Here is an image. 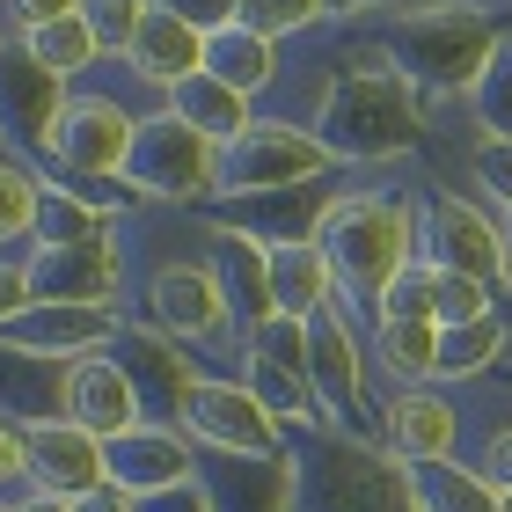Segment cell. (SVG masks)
<instances>
[{
  "label": "cell",
  "instance_id": "cell-1",
  "mask_svg": "<svg viewBox=\"0 0 512 512\" xmlns=\"http://www.w3.org/2000/svg\"><path fill=\"white\" fill-rule=\"evenodd\" d=\"M315 139L337 161H395L425 147V88L388 59L381 37L344 44L330 88H322V118Z\"/></svg>",
  "mask_w": 512,
  "mask_h": 512
},
{
  "label": "cell",
  "instance_id": "cell-2",
  "mask_svg": "<svg viewBox=\"0 0 512 512\" xmlns=\"http://www.w3.org/2000/svg\"><path fill=\"white\" fill-rule=\"evenodd\" d=\"M322 256L337 271L344 308H374L388 293V278L417 256V191H337L330 213L315 227Z\"/></svg>",
  "mask_w": 512,
  "mask_h": 512
},
{
  "label": "cell",
  "instance_id": "cell-3",
  "mask_svg": "<svg viewBox=\"0 0 512 512\" xmlns=\"http://www.w3.org/2000/svg\"><path fill=\"white\" fill-rule=\"evenodd\" d=\"M374 37L388 44V59L425 88V103L432 96H469L476 74L491 66V52L505 44L498 22L476 15V8H461V0H417V8H395V15H381Z\"/></svg>",
  "mask_w": 512,
  "mask_h": 512
},
{
  "label": "cell",
  "instance_id": "cell-4",
  "mask_svg": "<svg viewBox=\"0 0 512 512\" xmlns=\"http://www.w3.org/2000/svg\"><path fill=\"white\" fill-rule=\"evenodd\" d=\"M132 132H139V118H132L118 96L66 88L59 110H52V125H44V139H37L30 154H37L52 176H125Z\"/></svg>",
  "mask_w": 512,
  "mask_h": 512
},
{
  "label": "cell",
  "instance_id": "cell-5",
  "mask_svg": "<svg viewBox=\"0 0 512 512\" xmlns=\"http://www.w3.org/2000/svg\"><path fill=\"white\" fill-rule=\"evenodd\" d=\"M337 169L344 161L315 139V125H293V118H249L220 147V191L227 198L286 191V183H315V176H337Z\"/></svg>",
  "mask_w": 512,
  "mask_h": 512
},
{
  "label": "cell",
  "instance_id": "cell-6",
  "mask_svg": "<svg viewBox=\"0 0 512 512\" xmlns=\"http://www.w3.org/2000/svg\"><path fill=\"white\" fill-rule=\"evenodd\" d=\"M417 256L439 264V271L483 278V286H505L512 278L505 220L483 213V205L461 198V191H417Z\"/></svg>",
  "mask_w": 512,
  "mask_h": 512
},
{
  "label": "cell",
  "instance_id": "cell-7",
  "mask_svg": "<svg viewBox=\"0 0 512 512\" xmlns=\"http://www.w3.org/2000/svg\"><path fill=\"white\" fill-rule=\"evenodd\" d=\"M125 183L139 198H176V205H205L220 191V139H205L176 118V110H154L132 132V161Z\"/></svg>",
  "mask_w": 512,
  "mask_h": 512
},
{
  "label": "cell",
  "instance_id": "cell-8",
  "mask_svg": "<svg viewBox=\"0 0 512 512\" xmlns=\"http://www.w3.org/2000/svg\"><path fill=\"white\" fill-rule=\"evenodd\" d=\"M176 425L191 432V447H205V454H249V461L293 454V432L278 425L242 381H227V374H198V388L183 395Z\"/></svg>",
  "mask_w": 512,
  "mask_h": 512
},
{
  "label": "cell",
  "instance_id": "cell-9",
  "mask_svg": "<svg viewBox=\"0 0 512 512\" xmlns=\"http://www.w3.org/2000/svg\"><path fill=\"white\" fill-rule=\"evenodd\" d=\"M22 271H30V300H74V308H110L125 286V249L118 235L96 242H30L22 256Z\"/></svg>",
  "mask_w": 512,
  "mask_h": 512
},
{
  "label": "cell",
  "instance_id": "cell-10",
  "mask_svg": "<svg viewBox=\"0 0 512 512\" xmlns=\"http://www.w3.org/2000/svg\"><path fill=\"white\" fill-rule=\"evenodd\" d=\"M118 308H74V300H30L15 322H0V352H22V359H59L74 366L88 352H110L118 344Z\"/></svg>",
  "mask_w": 512,
  "mask_h": 512
},
{
  "label": "cell",
  "instance_id": "cell-11",
  "mask_svg": "<svg viewBox=\"0 0 512 512\" xmlns=\"http://www.w3.org/2000/svg\"><path fill=\"white\" fill-rule=\"evenodd\" d=\"M147 322H154V330H169V337H183V344H213V337H235L213 256H198V264H183V256L154 264V278H147Z\"/></svg>",
  "mask_w": 512,
  "mask_h": 512
},
{
  "label": "cell",
  "instance_id": "cell-12",
  "mask_svg": "<svg viewBox=\"0 0 512 512\" xmlns=\"http://www.w3.org/2000/svg\"><path fill=\"white\" fill-rule=\"evenodd\" d=\"M308 381L330 410V425H366V366H359V315L330 300L322 315H308Z\"/></svg>",
  "mask_w": 512,
  "mask_h": 512
},
{
  "label": "cell",
  "instance_id": "cell-13",
  "mask_svg": "<svg viewBox=\"0 0 512 512\" xmlns=\"http://www.w3.org/2000/svg\"><path fill=\"white\" fill-rule=\"evenodd\" d=\"M191 344L169 337V330H154V322H125L118 344H110V359L125 366V381L139 388V410L161 417V425H176L183 417V395L198 388V366L183 359Z\"/></svg>",
  "mask_w": 512,
  "mask_h": 512
},
{
  "label": "cell",
  "instance_id": "cell-14",
  "mask_svg": "<svg viewBox=\"0 0 512 512\" xmlns=\"http://www.w3.org/2000/svg\"><path fill=\"white\" fill-rule=\"evenodd\" d=\"M330 176L315 183H286V191H249V198H220L213 205V227H227V235H249V242H315L322 213H330Z\"/></svg>",
  "mask_w": 512,
  "mask_h": 512
},
{
  "label": "cell",
  "instance_id": "cell-15",
  "mask_svg": "<svg viewBox=\"0 0 512 512\" xmlns=\"http://www.w3.org/2000/svg\"><path fill=\"white\" fill-rule=\"evenodd\" d=\"M103 469H110V483H118V491L154 498V491H169V483L198 476V447H191V432H183V425L139 417L132 432L103 439Z\"/></svg>",
  "mask_w": 512,
  "mask_h": 512
},
{
  "label": "cell",
  "instance_id": "cell-16",
  "mask_svg": "<svg viewBox=\"0 0 512 512\" xmlns=\"http://www.w3.org/2000/svg\"><path fill=\"white\" fill-rule=\"evenodd\" d=\"M22 476H30V491L81 498V491H96V483H110L103 439L81 432L74 417H37V425H22Z\"/></svg>",
  "mask_w": 512,
  "mask_h": 512
},
{
  "label": "cell",
  "instance_id": "cell-17",
  "mask_svg": "<svg viewBox=\"0 0 512 512\" xmlns=\"http://www.w3.org/2000/svg\"><path fill=\"white\" fill-rule=\"evenodd\" d=\"M381 439H388V461H403V469H417V461H454V447H461V410L432 381L425 388H388Z\"/></svg>",
  "mask_w": 512,
  "mask_h": 512
},
{
  "label": "cell",
  "instance_id": "cell-18",
  "mask_svg": "<svg viewBox=\"0 0 512 512\" xmlns=\"http://www.w3.org/2000/svg\"><path fill=\"white\" fill-rule=\"evenodd\" d=\"M66 417H74L81 432H96V439H118V432H132L147 410H139V388L125 381L118 359H110V352H88V359L66 366Z\"/></svg>",
  "mask_w": 512,
  "mask_h": 512
},
{
  "label": "cell",
  "instance_id": "cell-19",
  "mask_svg": "<svg viewBox=\"0 0 512 512\" xmlns=\"http://www.w3.org/2000/svg\"><path fill=\"white\" fill-rule=\"evenodd\" d=\"M213 271H220V293H227V322L235 337H249L256 322H271V249L249 242V235H213Z\"/></svg>",
  "mask_w": 512,
  "mask_h": 512
},
{
  "label": "cell",
  "instance_id": "cell-20",
  "mask_svg": "<svg viewBox=\"0 0 512 512\" xmlns=\"http://www.w3.org/2000/svg\"><path fill=\"white\" fill-rule=\"evenodd\" d=\"M125 59H132L139 81H154L161 96H169L183 74H198V66H205V30H191L176 8H161V0H154V15L139 22V37H132Z\"/></svg>",
  "mask_w": 512,
  "mask_h": 512
},
{
  "label": "cell",
  "instance_id": "cell-21",
  "mask_svg": "<svg viewBox=\"0 0 512 512\" xmlns=\"http://www.w3.org/2000/svg\"><path fill=\"white\" fill-rule=\"evenodd\" d=\"M59 96H66V88L44 74V66L22 52V44H15V52L0 44V125H8V139L37 147L44 125H52V110H59Z\"/></svg>",
  "mask_w": 512,
  "mask_h": 512
},
{
  "label": "cell",
  "instance_id": "cell-22",
  "mask_svg": "<svg viewBox=\"0 0 512 512\" xmlns=\"http://www.w3.org/2000/svg\"><path fill=\"white\" fill-rule=\"evenodd\" d=\"M337 300V271L330 256H322V242H278L271 249V308L278 315H322Z\"/></svg>",
  "mask_w": 512,
  "mask_h": 512
},
{
  "label": "cell",
  "instance_id": "cell-23",
  "mask_svg": "<svg viewBox=\"0 0 512 512\" xmlns=\"http://www.w3.org/2000/svg\"><path fill=\"white\" fill-rule=\"evenodd\" d=\"M242 388H249L286 432H322V425H330V410H322L315 381L293 374V366H271V359H249V352H242Z\"/></svg>",
  "mask_w": 512,
  "mask_h": 512
},
{
  "label": "cell",
  "instance_id": "cell-24",
  "mask_svg": "<svg viewBox=\"0 0 512 512\" xmlns=\"http://www.w3.org/2000/svg\"><path fill=\"white\" fill-rule=\"evenodd\" d=\"M498 359H512L505 315H483V322H439V366H432V381H483V374H498Z\"/></svg>",
  "mask_w": 512,
  "mask_h": 512
},
{
  "label": "cell",
  "instance_id": "cell-25",
  "mask_svg": "<svg viewBox=\"0 0 512 512\" xmlns=\"http://www.w3.org/2000/svg\"><path fill=\"white\" fill-rule=\"evenodd\" d=\"M205 74L227 81L235 96H264V88L278 81V44L242 30V22H227V30L205 37Z\"/></svg>",
  "mask_w": 512,
  "mask_h": 512
},
{
  "label": "cell",
  "instance_id": "cell-26",
  "mask_svg": "<svg viewBox=\"0 0 512 512\" xmlns=\"http://www.w3.org/2000/svg\"><path fill=\"white\" fill-rule=\"evenodd\" d=\"M161 110H176V118L191 125V132L220 139V147H227V139H235V132L249 125V96H235V88H227V81H213L205 66H198V74H183V81L169 88V96H161Z\"/></svg>",
  "mask_w": 512,
  "mask_h": 512
},
{
  "label": "cell",
  "instance_id": "cell-27",
  "mask_svg": "<svg viewBox=\"0 0 512 512\" xmlns=\"http://www.w3.org/2000/svg\"><path fill=\"white\" fill-rule=\"evenodd\" d=\"M403 476H410L417 512H505L498 483H483L469 461H417V469H403Z\"/></svg>",
  "mask_w": 512,
  "mask_h": 512
},
{
  "label": "cell",
  "instance_id": "cell-28",
  "mask_svg": "<svg viewBox=\"0 0 512 512\" xmlns=\"http://www.w3.org/2000/svg\"><path fill=\"white\" fill-rule=\"evenodd\" d=\"M22 52H30L37 66H44V74H52L59 88H74V81H88V74H96V30H88V22L81 15H66V22H44V30H30V37H22Z\"/></svg>",
  "mask_w": 512,
  "mask_h": 512
},
{
  "label": "cell",
  "instance_id": "cell-29",
  "mask_svg": "<svg viewBox=\"0 0 512 512\" xmlns=\"http://www.w3.org/2000/svg\"><path fill=\"white\" fill-rule=\"evenodd\" d=\"M374 359L395 374V388H425L439 366V322H374Z\"/></svg>",
  "mask_w": 512,
  "mask_h": 512
},
{
  "label": "cell",
  "instance_id": "cell-30",
  "mask_svg": "<svg viewBox=\"0 0 512 512\" xmlns=\"http://www.w3.org/2000/svg\"><path fill=\"white\" fill-rule=\"evenodd\" d=\"M37 205H44V176L22 154H0V242H30Z\"/></svg>",
  "mask_w": 512,
  "mask_h": 512
},
{
  "label": "cell",
  "instance_id": "cell-31",
  "mask_svg": "<svg viewBox=\"0 0 512 512\" xmlns=\"http://www.w3.org/2000/svg\"><path fill=\"white\" fill-rule=\"evenodd\" d=\"M103 227H118V220H103L96 205H81L66 183L44 176V205H37V235L30 242H96Z\"/></svg>",
  "mask_w": 512,
  "mask_h": 512
},
{
  "label": "cell",
  "instance_id": "cell-32",
  "mask_svg": "<svg viewBox=\"0 0 512 512\" xmlns=\"http://www.w3.org/2000/svg\"><path fill=\"white\" fill-rule=\"evenodd\" d=\"M432 308H439V264L410 256V264L388 278V293L374 300V322H432Z\"/></svg>",
  "mask_w": 512,
  "mask_h": 512
},
{
  "label": "cell",
  "instance_id": "cell-33",
  "mask_svg": "<svg viewBox=\"0 0 512 512\" xmlns=\"http://www.w3.org/2000/svg\"><path fill=\"white\" fill-rule=\"evenodd\" d=\"M461 103H469L476 132H491V139H512V44H498V52H491V66L476 74V88H469Z\"/></svg>",
  "mask_w": 512,
  "mask_h": 512
},
{
  "label": "cell",
  "instance_id": "cell-34",
  "mask_svg": "<svg viewBox=\"0 0 512 512\" xmlns=\"http://www.w3.org/2000/svg\"><path fill=\"white\" fill-rule=\"evenodd\" d=\"M461 169H469L476 198H483V205H491V213L505 220V213H512V139H491V132H476V147L461 154Z\"/></svg>",
  "mask_w": 512,
  "mask_h": 512
},
{
  "label": "cell",
  "instance_id": "cell-35",
  "mask_svg": "<svg viewBox=\"0 0 512 512\" xmlns=\"http://www.w3.org/2000/svg\"><path fill=\"white\" fill-rule=\"evenodd\" d=\"M147 15H154V0H81V22L96 30V52L103 59H125Z\"/></svg>",
  "mask_w": 512,
  "mask_h": 512
},
{
  "label": "cell",
  "instance_id": "cell-36",
  "mask_svg": "<svg viewBox=\"0 0 512 512\" xmlns=\"http://www.w3.org/2000/svg\"><path fill=\"white\" fill-rule=\"evenodd\" d=\"M235 22L278 44V37H308V30H322L330 15H322V0H242Z\"/></svg>",
  "mask_w": 512,
  "mask_h": 512
},
{
  "label": "cell",
  "instance_id": "cell-37",
  "mask_svg": "<svg viewBox=\"0 0 512 512\" xmlns=\"http://www.w3.org/2000/svg\"><path fill=\"white\" fill-rule=\"evenodd\" d=\"M483 315H498V286L461 278V271H439V308H432V322H483Z\"/></svg>",
  "mask_w": 512,
  "mask_h": 512
},
{
  "label": "cell",
  "instance_id": "cell-38",
  "mask_svg": "<svg viewBox=\"0 0 512 512\" xmlns=\"http://www.w3.org/2000/svg\"><path fill=\"white\" fill-rule=\"evenodd\" d=\"M161 8H176L183 22H191V30L213 37V30H227V22L242 15V0H161Z\"/></svg>",
  "mask_w": 512,
  "mask_h": 512
},
{
  "label": "cell",
  "instance_id": "cell-39",
  "mask_svg": "<svg viewBox=\"0 0 512 512\" xmlns=\"http://www.w3.org/2000/svg\"><path fill=\"white\" fill-rule=\"evenodd\" d=\"M66 15H81V0H8V22L22 37L44 30V22H66Z\"/></svg>",
  "mask_w": 512,
  "mask_h": 512
},
{
  "label": "cell",
  "instance_id": "cell-40",
  "mask_svg": "<svg viewBox=\"0 0 512 512\" xmlns=\"http://www.w3.org/2000/svg\"><path fill=\"white\" fill-rule=\"evenodd\" d=\"M476 476H483V483H498V491H512V425H498L491 439H483Z\"/></svg>",
  "mask_w": 512,
  "mask_h": 512
},
{
  "label": "cell",
  "instance_id": "cell-41",
  "mask_svg": "<svg viewBox=\"0 0 512 512\" xmlns=\"http://www.w3.org/2000/svg\"><path fill=\"white\" fill-rule=\"evenodd\" d=\"M30 308V271H22V256H0V322H15Z\"/></svg>",
  "mask_w": 512,
  "mask_h": 512
},
{
  "label": "cell",
  "instance_id": "cell-42",
  "mask_svg": "<svg viewBox=\"0 0 512 512\" xmlns=\"http://www.w3.org/2000/svg\"><path fill=\"white\" fill-rule=\"evenodd\" d=\"M8 483H30V476H22V425L0 417V498H8Z\"/></svg>",
  "mask_w": 512,
  "mask_h": 512
},
{
  "label": "cell",
  "instance_id": "cell-43",
  "mask_svg": "<svg viewBox=\"0 0 512 512\" xmlns=\"http://www.w3.org/2000/svg\"><path fill=\"white\" fill-rule=\"evenodd\" d=\"M74 512H139V498L118 491V483H96V491H81V498H74Z\"/></svg>",
  "mask_w": 512,
  "mask_h": 512
},
{
  "label": "cell",
  "instance_id": "cell-44",
  "mask_svg": "<svg viewBox=\"0 0 512 512\" xmlns=\"http://www.w3.org/2000/svg\"><path fill=\"white\" fill-rule=\"evenodd\" d=\"M15 512H74V498H59V491H22Z\"/></svg>",
  "mask_w": 512,
  "mask_h": 512
},
{
  "label": "cell",
  "instance_id": "cell-45",
  "mask_svg": "<svg viewBox=\"0 0 512 512\" xmlns=\"http://www.w3.org/2000/svg\"><path fill=\"white\" fill-rule=\"evenodd\" d=\"M366 8H388V0H322V15H330V22L337 15H366Z\"/></svg>",
  "mask_w": 512,
  "mask_h": 512
},
{
  "label": "cell",
  "instance_id": "cell-46",
  "mask_svg": "<svg viewBox=\"0 0 512 512\" xmlns=\"http://www.w3.org/2000/svg\"><path fill=\"white\" fill-rule=\"evenodd\" d=\"M0 154H15V139H8V125H0Z\"/></svg>",
  "mask_w": 512,
  "mask_h": 512
},
{
  "label": "cell",
  "instance_id": "cell-47",
  "mask_svg": "<svg viewBox=\"0 0 512 512\" xmlns=\"http://www.w3.org/2000/svg\"><path fill=\"white\" fill-rule=\"evenodd\" d=\"M0 512H15V498H0Z\"/></svg>",
  "mask_w": 512,
  "mask_h": 512
},
{
  "label": "cell",
  "instance_id": "cell-48",
  "mask_svg": "<svg viewBox=\"0 0 512 512\" xmlns=\"http://www.w3.org/2000/svg\"><path fill=\"white\" fill-rule=\"evenodd\" d=\"M505 242H512V213H505Z\"/></svg>",
  "mask_w": 512,
  "mask_h": 512
},
{
  "label": "cell",
  "instance_id": "cell-49",
  "mask_svg": "<svg viewBox=\"0 0 512 512\" xmlns=\"http://www.w3.org/2000/svg\"><path fill=\"white\" fill-rule=\"evenodd\" d=\"M498 498H505V512H512V491H498Z\"/></svg>",
  "mask_w": 512,
  "mask_h": 512
}]
</instances>
